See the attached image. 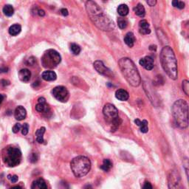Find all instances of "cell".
Instances as JSON below:
<instances>
[{"instance_id": "1", "label": "cell", "mask_w": 189, "mask_h": 189, "mask_svg": "<svg viewBox=\"0 0 189 189\" xmlns=\"http://www.w3.org/2000/svg\"><path fill=\"white\" fill-rule=\"evenodd\" d=\"M86 9L90 19L99 29L104 31H111L114 29V22L104 13L97 3L88 1L86 3Z\"/></svg>"}, {"instance_id": "2", "label": "cell", "mask_w": 189, "mask_h": 189, "mask_svg": "<svg viewBox=\"0 0 189 189\" xmlns=\"http://www.w3.org/2000/svg\"><path fill=\"white\" fill-rule=\"evenodd\" d=\"M160 62L162 69L168 77L173 80H176L178 76L177 61L174 50L169 46L162 48L160 53Z\"/></svg>"}, {"instance_id": "3", "label": "cell", "mask_w": 189, "mask_h": 189, "mask_svg": "<svg viewBox=\"0 0 189 189\" xmlns=\"http://www.w3.org/2000/svg\"><path fill=\"white\" fill-rule=\"evenodd\" d=\"M120 70L128 83L132 86H138L141 79L138 68L132 60L128 58H123L118 62Z\"/></svg>"}, {"instance_id": "4", "label": "cell", "mask_w": 189, "mask_h": 189, "mask_svg": "<svg viewBox=\"0 0 189 189\" xmlns=\"http://www.w3.org/2000/svg\"><path fill=\"white\" fill-rule=\"evenodd\" d=\"M172 114L177 126L186 128L188 126V105L185 100H177L172 106Z\"/></svg>"}, {"instance_id": "5", "label": "cell", "mask_w": 189, "mask_h": 189, "mask_svg": "<svg viewBox=\"0 0 189 189\" xmlns=\"http://www.w3.org/2000/svg\"><path fill=\"white\" fill-rule=\"evenodd\" d=\"M70 167L74 175L81 178L89 173L91 168V162L85 156H78L72 160Z\"/></svg>"}, {"instance_id": "6", "label": "cell", "mask_w": 189, "mask_h": 189, "mask_svg": "<svg viewBox=\"0 0 189 189\" xmlns=\"http://www.w3.org/2000/svg\"><path fill=\"white\" fill-rule=\"evenodd\" d=\"M3 162L8 167H15L21 162L22 152L19 148L8 146L3 150Z\"/></svg>"}, {"instance_id": "7", "label": "cell", "mask_w": 189, "mask_h": 189, "mask_svg": "<svg viewBox=\"0 0 189 189\" xmlns=\"http://www.w3.org/2000/svg\"><path fill=\"white\" fill-rule=\"evenodd\" d=\"M103 114L106 121L111 124L112 132L117 130L122 123L118 115V109L111 104H106L103 109Z\"/></svg>"}, {"instance_id": "8", "label": "cell", "mask_w": 189, "mask_h": 189, "mask_svg": "<svg viewBox=\"0 0 189 189\" xmlns=\"http://www.w3.org/2000/svg\"><path fill=\"white\" fill-rule=\"evenodd\" d=\"M44 67L53 68L60 64L61 58L60 54L55 50H48L41 59Z\"/></svg>"}, {"instance_id": "9", "label": "cell", "mask_w": 189, "mask_h": 189, "mask_svg": "<svg viewBox=\"0 0 189 189\" xmlns=\"http://www.w3.org/2000/svg\"><path fill=\"white\" fill-rule=\"evenodd\" d=\"M168 186L169 189H183L180 174L176 171H172L168 175Z\"/></svg>"}, {"instance_id": "10", "label": "cell", "mask_w": 189, "mask_h": 189, "mask_svg": "<svg viewBox=\"0 0 189 189\" xmlns=\"http://www.w3.org/2000/svg\"><path fill=\"white\" fill-rule=\"evenodd\" d=\"M53 95L59 101L65 103L67 102L70 98V93L67 89L63 86H59L54 88L52 91Z\"/></svg>"}, {"instance_id": "11", "label": "cell", "mask_w": 189, "mask_h": 189, "mask_svg": "<svg viewBox=\"0 0 189 189\" xmlns=\"http://www.w3.org/2000/svg\"><path fill=\"white\" fill-rule=\"evenodd\" d=\"M94 68L96 70L98 73L101 74V75H110L111 74V71L108 69L107 67L104 65L103 61H95L94 62Z\"/></svg>"}, {"instance_id": "12", "label": "cell", "mask_w": 189, "mask_h": 189, "mask_svg": "<svg viewBox=\"0 0 189 189\" xmlns=\"http://www.w3.org/2000/svg\"><path fill=\"white\" fill-rule=\"evenodd\" d=\"M139 64L147 70H151L154 68V59L151 56H146L139 61Z\"/></svg>"}, {"instance_id": "13", "label": "cell", "mask_w": 189, "mask_h": 189, "mask_svg": "<svg viewBox=\"0 0 189 189\" xmlns=\"http://www.w3.org/2000/svg\"><path fill=\"white\" fill-rule=\"evenodd\" d=\"M14 116L17 120H22L27 116V111L23 106H19L16 108L15 112H14Z\"/></svg>"}, {"instance_id": "14", "label": "cell", "mask_w": 189, "mask_h": 189, "mask_svg": "<svg viewBox=\"0 0 189 189\" xmlns=\"http://www.w3.org/2000/svg\"><path fill=\"white\" fill-rule=\"evenodd\" d=\"M139 31L141 34L146 35V34H149L151 33L150 26L149 24L146 20L143 19L140 21L139 22Z\"/></svg>"}, {"instance_id": "15", "label": "cell", "mask_w": 189, "mask_h": 189, "mask_svg": "<svg viewBox=\"0 0 189 189\" xmlns=\"http://www.w3.org/2000/svg\"><path fill=\"white\" fill-rule=\"evenodd\" d=\"M31 189H47V186L44 179L39 178L33 182Z\"/></svg>"}, {"instance_id": "16", "label": "cell", "mask_w": 189, "mask_h": 189, "mask_svg": "<svg viewBox=\"0 0 189 189\" xmlns=\"http://www.w3.org/2000/svg\"><path fill=\"white\" fill-rule=\"evenodd\" d=\"M31 77V72L27 69H22L19 72V78L22 81L28 82Z\"/></svg>"}, {"instance_id": "17", "label": "cell", "mask_w": 189, "mask_h": 189, "mask_svg": "<svg viewBox=\"0 0 189 189\" xmlns=\"http://www.w3.org/2000/svg\"><path fill=\"white\" fill-rule=\"evenodd\" d=\"M41 77L46 81H53L56 79L57 75H56L55 72L51 71V70H47L42 73Z\"/></svg>"}, {"instance_id": "18", "label": "cell", "mask_w": 189, "mask_h": 189, "mask_svg": "<svg viewBox=\"0 0 189 189\" xmlns=\"http://www.w3.org/2000/svg\"><path fill=\"white\" fill-rule=\"evenodd\" d=\"M115 97L117 99L121 100V101H126V100H127L128 98H129V94H128V92L126 91V90L120 89L116 91Z\"/></svg>"}, {"instance_id": "19", "label": "cell", "mask_w": 189, "mask_h": 189, "mask_svg": "<svg viewBox=\"0 0 189 189\" xmlns=\"http://www.w3.org/2000/svg\"><path fill=\"white\" fill-rule=\"evenodd\" d=\"M124 41L129 47H132L134 45V42H135V37L133 33L132 32H128L126 34L125 37H124Z\"/></svg>"}, {"instance_id": "20", "label": "cell", "mask_w": 189, "mask_h": 189, "mask_svg": "<svg viewBox=\"0 0 189 189\" xmlns=\"http://www.w3.org/2000/svg\"><path fill=\"white\" fill-rule=\"evenodd\" d=\"M45 127H41L36 132V141L39 143H43L45 140H44V134L45 133Z\"/></svg>"}, {"instance_id": "21", "label": "cell", "mask_w": 189, "mask_h": 189, "mask_svg": "<svg viewBox=\"0 0 189 189\" xmlns=\"http://www.w3.org/2000/svg\"><path fill=\"white\" fill-rule=\"evenodd\" d=\"M134 12L137 16H138L140 17H144L145 13H146V11H145L143 5L140 3L138 4L137 6L134 7Z\"/></svg>"}, {"instance_id": "22", "label": "cell", "mask_w": 189, "mask_h": 189, "mask_svg": "<svg viewBox=\"0 0 189 189\" xmlns=\"http://www.w3.org/2000/svg\"><path fill=\"white\" fill-rule=\"evenodd\" d=\"M22 31V27L20 25H18V24H16V25H13L10 27L9 28V33L10 35L11 36H17L19 34L20 32Z\"/></svg>"}, {"instance_id": "23", "label": "cell", "mask_w": 189, "mask_h": 189, "mask_svg": "<svg viewBox=\"0 0 189 189\" xmlns=\"http://www.w3.org/2000/svg\"><path fill=\"white\" fill-rule=\"evenodd\" d=\"M36 110L39 112H49L50 108L46 103H38L36 105Z\"/></svg>"}, {"instance_id": "24", "label": "cell", "mask_w": 189, "mask_h": 189, "mask_svg": "<svg viewBox=\"0 0 189 189\" xmlns=\"http://www.w3.org/2000/svg\"><path fill=\"white\" fill-rule=\"evenodd\" d=\"M118 13L120 17H126L128 13V7L125 4L120 5L118 7Z\"/></svg>"}, {"instance_id": "25", "label": "cell", "mask_w": 189, "mask_h": 189, "mask_svg": "<svg viewBox=\"0 0 189 189\" xmlns=\"http://www.w3.org/2000/svg\"><path fill=\"white\" fill-rule=\"evenodd\" d=\"M104 172H109L112 168V162L109 159H104L103 164L100 167Z\"/></svg>"}, {"instance_id": "26", "label": "cell", "mask_w": 189, "mask_h": 189, "mask_svg": "<svg viewBox=\"0 0 189 189\" xmlns=\"http://www.w3.org/2000/svg\"><path fill=\"white\" fill-rule=\"evenodd\" d=\"M3 13L7 17H12L14 13V8L11 5H6L3 7Z\"/></svg>"}, {"instance_id": "27", "label": "cell", "mask_w": 189, "mask_h": 189, "mask_svg": "<svg viewBox=\"0 0 189 189\" xmlns=\"http://www.w3.org/2000/svg\"><path fill=\"white\" fill-rule=\"evenodd\" d=\"M118 25L120 29H125L128 25V22L126 18L120 17L118 19Z\"/></svg>"}, {"instance_id": "28", "label": "cell", "mask_w": 189, "mask_h": 189, "mask_svg": "<svg viewBox=\"0 0 189 189\" xmlns=\"http://www.w3.org/2000/svg\"><path fill=\"white\" fill-rule=\"evenodd\" d=\"M70 50L72 51V53L74 54V55H78L80 53H81V49L80 47V46L77 45V44L72 43L70 45Z\"/></svg>"}, {"instance_id": "29", "label": "cell", "mask_w": 189, "mask_h": 189, "mask_svg": "<svg viewBox=\"0 0 189 189\" xmlns=\"http://www.w3.org/2000/svg\"><path fill=\"white\" fill-rule=\"evenodd\" d=\"M140 131L143 133H147L148 132V121L146 120H143L141 121V125H140Z\"/></svg>"}, {"instance_id": "30", "label": "cell", "mask_w": 189, "mask_h": 189, "mask_svg": "<svg viewBox=\"0 0 189 189\" xmlns=\"http://www.w3.org/2000/svg\"><path fill=\"white\" fill-rule=\"evenodd\" d=\"M172 5L174 7H177L179 9H182L185 7V3L183 2L177 1V0H174L172 2Z\"/></svg>"}, {"instance_id": "31", "label": "cell", "mask_w": 189, "mask_h": 189, "mask_svg": "<svg viewBox=\"0 0 189 189\" xmlns=\"http://www.w3.org/2000/svg\"><path fill=\"white\" fill-rule=\"evenodd\" d=\"M182 90L186 94L188 95V90H189V82L187 80L182 81Z\"/></svg>"}, {"instance_id": "32", "label": "cell", "mask_w": 189, "mask_h": 189, "mask_svg": "<svg viewBox=\"0 0 189 189\" xmlns=\"http://www.w3.org/2000/svg\"><path fill=\"white\" fill-rule=\"evenodd\" d=\"M29 131V125L27 124H24L22 126V134L23 135H27Z\"/></svg>"}, {"instance_id": "33", "label": "cell", "mask_w": 189, "mask_h": 189, "mask_svg": "<svg viewBox=\"0 0 189 189\" xmlns=\"http://www.w3.org/2000/svg\"><path fill=\"white\" fill-rule=\"evenodd\" d=\"M22 126L20 124H16L13 127V133H18L20 130H21Z\"/></svg>"}, {"instance_id": "34", "label": "cell", "mask_w": 189, "mask_h": 189, "mask_svg": "<svg viewBox=\"0 0 189 189\" xmlns=\"http://www.w3.org/2000/svg\"><path fill=\"white\" fill-rule=\"evenodd\" d=\"M7 178H8L12 182H13V183L17 182L18 180H19V178H18V176H17V175H13V176L8 175V176H7Z\"/></svg>"}, {"instance_id": "35", "label": "cell", "mask_w": 189, "mask_h": 189, "mask_svg": "<svg viewBox=\"0 0 189 189\" xmlns=\"http://www.w3.org/2000/svg\"><path fill=\"white\" fill-rule=\"evenodd\" d=\"M142 189H152V184H151L149 182H147V181H146V182L144 183Z\"/></svg>"}, {"instance_id": "36", "label": "cell", "mask_w": 189, "mask_h": 189, "mask_svg": "<svg viewBox=\"0 0 189 189\" xmlns=\"http://www.w3.org/2000/svg\"><path fill=\"white\" fill-rule=\"evenodd\" d=\"M60 12H61V13L62 14V15L64 16V17H67V16H68V14H69V13H68V11H67V9H65V8L61 9V11H60Z\"/></svg>"}, {"instance_id": "37", "label": "cell", "mask_w": 189, "mask_h": 189, "mask_svg": "<svg viewBox=\"0 0 189 189\" xmlns=\"http://www.w3.org/2000/svg\"><path fill=\"white\" fill-rule=\"evenodd\" d=\"M156 3L157 1H155V0H148V1H147V4L151 7H153V6L156 5Z\"/></svg>"}, {"instance_id": "38", "label": "cell", "mask_w": 189, "mask_h": 189, "mask_svg": "<svg viewBox=\"0 0 189 189\" xmlns=\"http://www.w3.org/2000/svg\"><path fill=\"white\" fill-rule=\"evenodd\" d=\"M1 84L2 86H7L10 84V81H7V80H1Z\"/></svg>"}, {"instance_id": "39", "label": "cell", "mask_w": 189, "mask_h": 189, "mask_svg": "<svg viewBox=\"0 0 189 189\" xmlns=\"http://www.w3.org/2000/svg\"><path fill=\"white\" fill-rule=\"evenodd\" d=\"M38 14H39L40 17H44L45 15V12L43 10H39L38 11Z\"/></svg>"}, {"instance_id": "40", "label": "cell", "mask_w": 189, "mask_h": 189, "mask_svg": "<svg viewBox=\"0 0 189 189\" xmlns=\"http://www.w3.org/2000/svg\"><path fill=\"white\" fill-rule=\"evenodd\" d=\"M38 102H39V103H46V100L45 98L41 97L38 99Z\"/></svg>"}, {"instance_id": "41", "label": "cell", "mask_w": 189, "mask_h": 189, "mask_svg": "<svg viewBox=\"0 0 189 189\" xmlns=\"http://www.w3.org/2000/svg\"><path fill=\"white\" fill-rule=\"evenodd\" d=\"M5 96L3 94H0V105H1L2 103L3 102V100H4V99H5Z\"/></svg>"}, {"instance_id": "42", "label": "cell", "mask_w": 189, "mask_h": 189, "mask_svg": "<svg viewBox=\"0 0 189 189\" xmlns=\"http://www.w3.org/2000/svg\"><path fill=\"white\" fill-rule=\"evenodd\" d=\"M134 123H135L136 125L138 126H140V125H141V120H140L139 119L134 120Z\"/></svg>"}, {"instance_id": "43", "label": "cell", "mask_w": 189, "mask_h": 189, "mask_svg": "<svg viewBox=\"0 0 189 189\" xmlns=\"http://www.w3.org/2000/svg\"><path fill=\"white\" fill-rule=\"evenodd\" d=\"M84 189H93V188H92V187L90 186V185H87V186H85Z\"/></svg>"}, {"instance_id": "44", "label": "cell", "mask_w": 189, "mask_h": 189, "mask_svg": "<svg viewBox=\"0 0 189 189\" xmlns=\"http://www.w3.org/2000/svg\"><path fill=\"white\" fill-rule=\"evenodd\" d=\"M10 189H22V188L20 186H13Z\"/></svg>"}]
</instances>
